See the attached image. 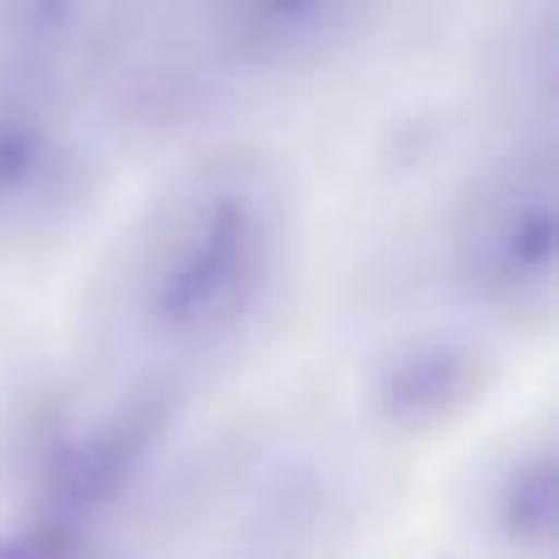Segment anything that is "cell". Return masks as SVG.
<instances>
[{
    "instance_id": "cell-9",
    "label": "cell",
    "mask_w": 559,
    "mask_h": 559,
    "mask_svg": "<svg viewBox=\"0 0 559 559\" xmlns=\"http://www.w3.org/2000/svg\"><path fill=\"white\" fill-rule=\"evenodd\" d=\"M0 559H94V535L25 511L20 521L0 525Z\"/></svg>"
},
{
    "instance_id": "cell-1",
    "label": "cell",
    "mask_w": 559,
    "mask_h": 559,
    "mask_svg": "<svg viewBox=\"0 0 559 559\" xmlns=\"http://www.w3.org/2000/svg\"><path fill=\"white\" fill-rule=\"evenodd\" d=\"M289 236V192L271 157L246 147L197 157L133 226L128 319L173 358L246 344L285 285Z\"/></svg>"
},
{
    "instance_id": "cell-6",
    "label": "cell",
    "mask_w": 559,
    "mask_h": 559,
    "mask_svg": "<svg viewBox=\"0 0 559 559\" xmlns=\"http://www.w3.org/2000/svg\"><path fill=\"white\" fill-rule=\"evenodd\" d=\"M481 393V348L456 334H413L373 368V407L393 427H437Z\"/></svg>"
},
{
    "instance_id": "cell-2",
    "label": "cell",
    "mask_w": 559,
    "mask_h": 559,
    "mask_svg": "<svg viewBox=\"0 0 559 559\" xmlns=\"http://www.w3.org/2000/svg\"><path fill=\"white\" fill-rule=\"evenodd\" d=\"M452 271L501 314H545L559 289L555 143H525L466 182L452 216Z\"/></svg>"
},
{
    "instance_id": "cell-7",
    "label": "cell",
    "mask_w": 559,
    "mask_h": 559,
    "mask_svg": "<svg viewBox=\"0 0 559 559\" xmlns=\"http://www.w3.org/2000/svg\"><path fill=\"white\" fill-rule=\"evenodd\" d=\"M104 39L108 15L94 5H64V0L0 5V79L59 94L64 79L88 64Z\"/></svg>"
},
{
    "instance_id": "cell-8",
    "label": "cell",
    "mask_w": 559,
    "mask_h": 559,
    "mask_svg": "<svg viewBox=\"0 0 559 559\" xmlns=\"http://www.w3.org/2000/svg\"><path fill=\"white\" fill-rule=\"evenodd\" d=\"M491 521L521 550H555L559 535V462L555 447H525L511 456L491 496Z\"/></svg>"
},
{
    "instance_id": "cell-4",
    "label": "cell",
    "mask_w": 559,
    "mask_h": 559,
    "mask_svg": "<svg viewBox=\"0 0 559 559\" xmlns=\"http://www.w3.org/2000/svg\"><path fill=\"white\" fill-rule=\"evenodd\" d=\"M167 427H173V407L163 397H133L55 437L45 462L35 466V491L25 511H39L98 540L104 521L138 491L153 456L163 452Z\"/></svg>"
},
{
    "instance_id": "cell-5",
    "label": "cell",
    "mask_w": 559,
    "mask_h": 559,
    "mask_svg": "<svg viewBox=\"0 0 559 559\" xmlns=\"http://www.w3.org/2000/svg\"><path fill=\"white\" fill-rule=\"evenodd\" d=\"M364 10L344 0H265V5H216L202 15L216 55L241 69H295L348 45Z\"/></svg>"
},
{
    "instance_id": "cell-3",
    "label": "cell",
    "mask_w": 559,
    "mask_h": 559,
    "mask_svg": "<svg viewBox=\"0 0 559 559\" xmlns=\"http://www.w3.org/2000/svg\"><path fill=\"white\" fill-rule=\"evenodd\" d=\"M94 153L55 88L0 79V241H35L79 216Z\"/></svg>"
}]
</instances>
